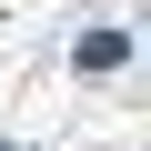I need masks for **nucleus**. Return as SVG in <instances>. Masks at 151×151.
I'll return each mask as SVG.
<instances>
[{"instance_id": "obj_2", "label": "nucleus", "mask_w": 151, "mask_h": 151, "mask_svg": "<svg viewBox=\"0 0 151 151\" xmlns=\"http://www.w3.org/2000/svg\"><path fill=\"white\" fill-rule=\"evenodd\" d=\"M0 151H10V141H0Z\"/></svg>"}, {"instance_id": "obj_1", "label": "nucleus", "mask_w": 151, "mask_h": 151, "mask_svg": "<svg viewBox=\"0 0 151 151\" xmlns=\"http://www.w3.org/2000/svg\"><path fill=\"white\" fill-rule=\"evenodd\" d=\"M131 60V30H81V70H121Z\"/></svg>"}]
</instances>
